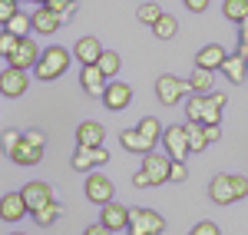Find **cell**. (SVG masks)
<instances>
[{"mask_svg":"<svg viewBox=\"0 0 248 235\" xmlns=\"http://www.w3.org/2000/svg\"><path fill=\"white\" fill-rule=\"evenodd\" d=\"M162 146H166V156L169 159H182L186 162V156L192 153V146H189V126H166L162 129Z\"/></svg>","mask_w":248,"mask_h":235,"instance_id":"7","label":"cell"},{"mask_svg":"<svg viewBox=\"0 0 248 235\" xmlns=\"http://www.w3.org/2000/svg\"><path fill=\"white\" fill-rule=\"evenodd\" d=\"M245 60H248V50H245Z\"/></svg>","mask_w":248,"mask_h":235,"instance_id":"46","label":"cell"},{"mask_svg":"<svg viewBox=\"0 0 248 235\" xmlns=\"http://www.w3.org/2000/svg\"><path fill=\"white\" fill-rule=\"evenodd\" d=\"M23 216H30V209H27V202H23L20 192H7L0 199V219L3 222H20Z\"/></svg>","mask_w":248,"mask_h":235,"instance_id":"19","label":"cell"},{"mask_svg":"<svg viewBox=\"0 0 248 235\" xmlns=\"http://www.w3.org/2000/svg\"><path fill=\"white\" fill-rule=\"evenodd\" d=\"M66 66H70V50H63V47H46V50L40 53L37 66H33V77L43 79V83H50V79L63 77Z\"/></svg>","mask_w":248,"mask_h":235,"instance_id":"3","label":"cell"},{"mask_svg":"<svg viewBox=\"0 0 248 235\" xmlns=\"http://www.w3.org/2000/svg\"><path fill=\"white\" fill-rule=\"evenodd\" d=\"M46 7H50V10H57L63 20H70L73 14H77V0H46Z\"/></svg>","mask_w":248,"mask_h":235,"instance_id":"34","label":"cell"},{"mask_svg":"<svg viewBox=\"0 0 248 235\" xmlns=\"http://www.w3.org/2000/svg\"><path fill=\"white\" fill-rule=\"evenodd\" d=\"M27 86H30V79H27V70H20V66H10V63H7V70L0 73V96L20 99L23 93H27Z\"/></svg>","mask_w":248,"mask_h":235,"instance_id":"9","label":"cell"},{"mask_svg":"<svg viewBox=\"0 0 248 235\" xmlns=\"http://www.w3.org/2000/svg\"><path fill=\"white\" fill-rule=\"evenodd\" d=\"M10 235H27V232H10Z\"/></svg>","mask_w":248,"mask_h":235,"instance_id":"43","label":"cell"},{"mask_svg":"<svg viewBox=\"0 0 248 235\" xmlns=\"http://www.w3.org/2000/svg\"><path fill=\"white\" fill-rule=\"evenodd\" d=\"M129 235H162L166 232V219L159 216L155 209H129Z\"/></svg>","mask_w":248,"mask_h":235,"instance_id":"5","label":"cell"},{"mask_svg":"<svg viewBox=\"0 0 248 235\" xmlns=\"http://www.w3.org/2000/svg\"><path fill=\"white\" fill-rule=\"evenodd\" d=\"M155 96H159L162 106H179L182 99L189 96V83L172 77V73H162V77L155 79Z\"/></svg>","mask_w":248,"mask_h":235,"instance_id":"6","label":"cell"},{"mask_svg":"<svg viewBox=\"0 0 248 235\" xmlns=\"http://www.w3.org/2000/svg\"><path fill=\"white\" fill-rule=\"evenodd\" d=\"M218 73L229 79L232 86H235V83H248V60H245V53L235 50L232 57H225V63L218 66Z\"/></svg>","mask_w":248,"mask_h":235,"instance_id":"18","label":"cell"},{"mask_svg":"<svg viewBox=\"0 0 248 235\" xmlns=\"http://www.w3.org/2000/svg\"><path fill=\"white\" fill-rule=\"evenodd\" d=\"M103 53V47H99V40L96 37H79L77 47H73V57L79 60V66H86V63H96Z\"/></svg>","mask_w":248,"mask_h":235,"instance_id":"23","label":"cell"},{"mask_svg":"<svg viewBox=\"0 0 248 235\" xmlns=\"http://www.w3.org/2000/svg\"><path fill=\"white\" fill-rule=\"evenodd\" d=\"M103 139H106V129H103L96 119H86V123L77 126V142L79 146H103Z\"/></svg>","mask_w":248,"mask_h":235,"instance_id":"22","label":"cell"},{"mask_svg":"<svg viewBox=\"0 0 248 235\" xmlns=\"http://www.w3.org/2000/svg\"><path fill=\"white\" fill-rule=\"evenodd\" d=\"M136 129H139L142 136L149 139V142H162V129H166V126H162V123H159L155 116H142V119H139V126H136Z\"/></svg>","mask_w":248,"mask_h":235,"instance_id":"28","label":"cell"},{"mask_svg":"<svg viewBox=\"0 0 248 235\" xmlns=\"http://www.w3.org/2000/svg\"><path fill=\"white\" fill-rule=\"evenodd\" d=\"M209 199L215 205H232V202H242L248 199V179L245 176H229V172H218L209 182Z\"/></svg>","mask_w":248,"mask_h":235,"instance_id":"2","label":"cell"},{"mask_svg":"<svg viewBox=\"0 0 248 235\" xmlns=\"http://www.w3.org/2000/svg\"><path fill=\"white\" fill-rule=\"evenodd\" d=\"M189 179V166L182 162V159H172L169 166V182H186Z\"/></svg>","mask_w":248,"mask_h":235,"instance_id":"36","label":"cell"},{"mask_svg":"<svg viewBox=\"0 0 248 235\" xmlns=\"http://www.w3.org/2000/svg\"><path fill=\"white\" fill-rule=\"evenodd\" d=\"M20 196H23V202H27L30 212H37V209H43L46 202H53V189H50L46 182L33 179V182H27V186L20 189Z\"/></svg>","mask_w":248,"mask_h":235,"instance_id":"14","label":"cell"},{"mask_svg":"<svg viewBox=\"0 0 248 235\" xmlns=\"http://www.w3.org/2000/svg\"><path fill=\"white\" fill-rule=\"evenodd\" d=\"M189 235H222V232H218V225H215V222H209V219H205V222H195Z\"/></svg>","mask_w":248,"mask_h":235,"instance_id":"37","label":"cell"},{"mask_svg":"<svg viewBox=\"0 0 248 235\" xmlns=\"http://www.w3.org/2000/svg\"><path fill=\"white\" fill-rule=\"evenodd\" d=\"M222 14H225L229 23H238V27H242L248 20V0H225V3H222Z\"/></svg>","mask_w":248,"mask_h":235,"instance_id":"25","label":"cell"},{"mask_svg":"<svg viewBox=\"0 0 248 235\" xmlns=\"http://www.w3.org/2000/svg\"><path fill=\"white\" fill-rule=\"evenodd\" d=\"M103 162H109V149L106 146H79V142L73 149V159H70V166L77 172H93L96 166H103Z\"/></svg>","mask_w":248,"mask_h":235,"instance_id":"8","label":"cell"},{"mask_svg":"<svg viewBox=\"0 0 248 235\" xmlns=\"http://www.w3.org/2000/svg\"><path fill=\"white\" fill-rule=\"evenodd\" d=\"M202 129H205V139H209V142H218V139H222V123H209V126H202Z\"/></svg>","mask_w":248,"mask_h":235,"instance_id":"39","label":"cell"},{"mask_svg":"<svg viewBox=\"0 0 248 235\" xmlns=\"http://www.w3.org/2000/svg\"><path fill=\"white\" fill-rule=\"evenodd\" d=\"M10 3H20V0H10Z\"/></svg>","mask_w":248,"mask_h":235,"instance_id":"45","label":"cell"},{"mask_svg":"<svg viewBox=\"0 0 248 235\" xmlns=\"http://www.w3.org/2000/svg\"><path fill=\"white\" fill-rule=\"evenodd\" d=\"M79 83H83V93H86V96H103V90H106L109 77H106L96 63H86V66L79 70Z\"/></svg>","mask_w":248,"mask_h":235,"instance_id":"17","label":"cell"},{"mask_svg":"<svg viewBox=\"0 0 248 235\" xmlns=\"http://www.w3.org/2000/svg\"><path fill=\"white\" fill-rule=\"evenodd\" d=\"M186 83H189V93H212V70L195 66V70H192V77L186 79Z\"/></svg>","mask_w":248,"mask_h":235,"instance_id":"27","label":"cell"},{"mask_svg":"<svg viewBox=\"0 0 248 235\" xmlns=\"http://www.w3.org/2000/svg\"><path fill=\"white\" fill-rule=\"evenodd\" d=\"M40 53H43V50L37 47V40H33V37H20L17 50L7 57V63H10V66H20V70H33L37 60H40Z\"/></svg>","mask_w":248,"mask_h":235,"instance_id":"12","label":"cell"},{"mask_svg":"<svg viewBox=\"0 0 248 235\" xmlns=\"http://www.w3.org/2000/svg\"><path fill=\"white\" fill-rule=\"evenodd\" d=\"M225 57H229V53H225V47L209 43V47H202V50L195 53V66H202V70H212V73H215V70L225 63Z\"/></svg>","mask_w":248,"mask_h":235,"instance_id":"20","label":"cell"},{"mask_svg":"<svg viewBox=\"0 0 248 235\" xmlns=\"http://www.w3.org/2000/svg\"><path fill=\"white\" fill-rule=\"evenodd\" d=\"M20 136H23V133H17V129H3V133H0V149H3V156H7V159H10V153L17 149Z\"/></svg>","mask_w":248,"mask_h":235,"instance_id":"33","label":"cell"},{"mask_svg":"<svg viewBox=\"0 0 248 235\" xmlns=\"http://www.w3.org/2000/svg\"><path fill=\"white\" fill-rule=\"evenodd\" d=\"M182 3L189 7L192 14H205V10H209V0H182Z\"/></svg>","mask_w":248,"mask_h":235,"instance_id":"41","label":"cell"},{"mask_svg":"<svg viewBox=\"0 0 248 235\" xmlns=\"http://www.w3.org/2000/svg\"><path fill=\"white\" fill-rule=\"evenodd\" d=\"M30 20H33V33H40V37H50V33H57L60 23H63V17H60L57 10H50L46 3H40L37 10L30 14Z\"/></svg>","mask_w":248,"mask_h":235,"instance_id":"16","label":"cell"},{"mask_svg":"<svg viewBox=\"0 0 248 235\" xmlns=\"http://www.w3.org/2000/svg\"><path fill=\"white\" fill-rule=\"evenodd\" d=\"M169 166H172V159L159 156V153L153 149V153L142 156V166H139V169L149 176V182H153V189H155V186H166V182H169Z\"/></svg>","mask_w":248,"mask_h":235,"instance_id":"11","label":"cell"},{"mask_svg":"<svg viewBox=\"0 0 248 235\" xmlns=\"http://www.w3.org/2000/svg\"><path fill=\"white\" fill-rule=\"evenodd\" d=\"M225 103H229V96L215 93V90L212 93H192V96H186V116H189V123H202V126L222 123Z\"/></svg>","mask_w":248,"mask_h":235,"instance_id":"1","label":"cell"},{"mask_svg":"<svg viewBox=\"0 0 248 235\" xmlns=\"http://www.w3.org/2000/svg\"><path fill=\"white\" fill-rule=\"evenodd\" d=\"M30 216H33V222H37L40 229H46V225H53V222H57V219L63 216V205H60L57 199H53V202H46L43 209H37V212H30Z\"/></svg>","mask_w":248,"mask_h":235,"instance_id":"24","label":"cell"},{"mask_svg":"<svg viewBox=\"0 0 248 235\" xmlns=\"http://www.w3.org/2000/svg\"><path fill=\"white\" fill-rule=\"evenodd\" d=\"M17 10H20V3H10V0H0V27H3L7 20L14 17Z\"/></svg>","mask_w":248,"mask_h":235,"instance_id":"38","label":"cell"},{"mask_svg":"<svg viewBox=\"0 0 248 235\" xmlns=\"http://www.w3.org/2000/svg\"><path fill=\"white\" fill-rule=\"evenodd\" d=\"M20 37L17 33H10V30H0V57H10L14 50H17Z\"/></svg>","mask_w":248,"mask_h":235,"instance_id":"35","label":"cell"},{"mask_svg":"<svg viewBox=\"0 0 248 235\" xmlns=\"http://www.w3.org/2000/svg\"><path fill=\"white\" fill-rule=\"evenodd\" d=\"M99 222L109 229V232H123L126 225H129V209L126 205H119V202H106V205H99Z\"/></svg>","mask_w":248,"mask_h":235,"instance_id":"15","label":"cell"},{"mask_svg":"<svg viewBox=\"0 0 248 235\" xmlns=\"http://www.w3.org/2000/svg\"><path fill=\"white\" fill-rule=\"evenodd\" d=\"M119 142H123L126 153H139V156H146V153L155 149V142H149L139 129H123V133H119Z\"/></svg>","mask_w":248,"mask_h":235,"instance_id":"21","label":"cell"},{"mask_svg":"<svg viewBox=\"0 0 248 235\" xmlns=\"http://www.w3.org/2000/svg\"><path fill=\"white\" fill-rule=\"evenodd\" d=\"M43 149H46V136L40 129H30V133L20 136L17 149L10 153V162H17V166H37L40 159H43Z\"/></svg>","mask_w":248,"mask_h":235,"instance_id":"4","label":"cell"},{"mask_svg":"<svg viewBox=\"0 0 248 235\" xmlns=\"http://www.w3.org/2000/svg\"><path fill=\"white\" fill-rule=\"evenodd\" d=\"M153 33L159 40H172L175 33H179V23H175V17H169V14H162V17L153 23Z\"/></svg>","mask_w":248,"mask_h":235,"instance_id":"30","label":"cell"},{"mask_svg":"<svg viewBox=\"0 0 248 235\" xmlns=\"http://www.w3.org/2000/svg\"><path fill=\"white\" fill-rule=\"evenodd\" d=\"M103 106L109 110V113H123L129 103H133V86L129 83H106V90H103Z\"/></svg>","mask_w":248,"mask_h":235,"instance_id":"13","label":"cell"},{"mask_svg":"<svg viewBox=\"0 0 248 235\" xmlns=\"http://www.w3.org/2000/svg\"><path fill=\"white\" fill-rule=\"evenodd\" d=\"M33 3H46V0H33Z\"/></svg>","mask_w":248,"mask_h":235,"instance_id":"44","label":"cell"},{"mask_svg":"<svg viewBox=\"0 0 248 235\" xmlns=\"http://www.w3.org/2000/svg\"><path fill=\"white\" fill-rule=\"evenodd\" d=\"M136 17H139V23H146V27H153L155 20L162 17V7H159V3H139V10H136Z\"/></svg>","mask_w":248,"mask_h":235,"instance_id":"32","label":"cell"},{"mask_svg":"<svg viewBox=\"0 0 248 235\" xmlns=\"http://www.w3.org/2000/svg\"><path fill=\"white\" fill-rule=\"evenodd\" d=\"M96 66H99L106 77L113 79L116 73H119V66H123V60H119V53H116V50H103V53H99V60H96Z\"/></svg>","mask_w":248,"mask_h":235,"instance_id":"29","label":"cell"},{"mask_svg":"<svg viewBox=\"0 0 248 235\" xmlns=\"http://www.w3.org/2000/svg\"><path fill=\"white\" fill-rule=\"evenodd\" d=\"M189 146H192V153H205V146H212L209 139H205L202 123H189Z\"/></svg>","mask_w":248,"mask_h":235,"instance_id":"31","label":"cell"},{"mask_svg":"<svg viewBox=\"0 0 248 235\" xmlns=\"http://www.w3.org/2000/svg\"><path fill=\"white\" fill-rule=\"evenodd\" d=\"M83 235H113V232H109V229H106L103 222H96V225H90V229H86Z\"/></svg>","mask_w":248,"mask_h":235,"instance_id":"42","label":"cell"},{"mask_svg":"<svg viewBox=\"0 0 248 235\" xmlns=\"http://www.w3.org/2000/svg\"><path fill=\"white\" fill-rule=\"evenodd\" d=\"M133 186H136V189H153V182H149V176H146L142 169H136V172H133Z\"/></svg>","mask_w":248,"mask_h":235,"instance_id":"40","label":"cell"},{"mask_svg":"<svg viewBox=\"0 0 248 235\" xmlns=\"http://www.w3.org/2000/svg\"><path fill=\"white\" fill-rule=\"evenodd\" d=\"M3 30H10V33H17V37H30V33H33V20H30V14L17 10L14 17L3 23Z\"/></svg>","mask_w":248,"mask_h":235,"instance_id":"26","label":"cell"},{"mask_svg":"<svg viewBox=\"0 0 248 235\" xmlns=\"http://www.w3.org/2000/svg\"><path fill=\"white\" fill-rule=\"evenodd\" d=\"M83 189H86V199L93 205H106V202L116 199V186L106 176H99V172H86V186Z\"/></svg>","mask_w":248,"mask_h":235,"instance_id":"10","label":"cell"}]
</instances>
